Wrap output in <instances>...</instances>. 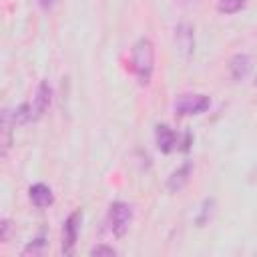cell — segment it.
<instances>
[{
  "instance_id": "9a60e30c",
  "label": "cell",
  "mask_w": 257,
  "mask_h": 257,
  "mask_svg": "<svg viewBox=\"0 0 257 257\" xmlns=\"http://www.w3.org/2000/svg\"><path fill=\"white\" fill-rule=\"evenodd\" d=\"M90 255H92V257H114V255H116V251H114L110 245L100 243V245H96V247H92V249H90Z\"/></svg>"
},
{
  "instance_id": "30bf717a",
  "label": "cell",
  "mask_w": 257,
  "mask_h": 257,
  "mask_svg": "<svg viewBox=\"0 0 257 257\" xmlns=\"http://www.w3.org/2000/svg\"><path fill=\"white\" fill-rule=\"evenodd\" d=\"M229 70H231V76L235 80L245 78L249 74V70H251V58H249V54H243V52L241 54H235L231 58V62H229Z\"/></svg>"
},
{
  "instance_id": "5b68a950",
  "label": "cell",
  "mask_w": 257,
  "mask_h": 257,
  "mask_svg": "<svg viewBox=\"0 0 257 257\" xmlns=\"http://www.w3.org/2000/svg\"><path fill=\"white\" fill-rule=\"evenodd\" d=\"M50 100H52V88H50L48 80H40V84L36 88L34 102H32V120H38L48 110Z\"/></svg>"
},
{
  "instance_id": "277c9868",
  "label": "cell",
  "mask_w": 257,
  "mask_h": 257,
  "mask_svg": "<svg viewBox=\"0 0 257 257\" xmlns=\"http://www.w3.org/2000/svg\"><path fill=\"white\" fill-rule=\"evenodd\" d=\"M80 221H82L80 211H74L66 217L64 227H62V255H72L74 253V245H76L78 231H80Z\"/></svg>"
},
{
  "instance_id": "e0dca14e",
  "label": "cell",
  "mask_w": 257,
  "mask_h": 257,
  "mask_svg": "<svg viewBox=\"0 0 257 257\" xmlns=\"http://www.w3.org/2000/svg\"><path fill=\"white\" fill-rule=\"evenodd\" d=\"M255 84H257V80H255Z\"/></svg>"
},
{
  "instance_id": "52a82bcc",
  "label": "cell",
  "mask_w": 257,
  "mask_h": 257,
  "mask_svg": "<svg viewBox=\"0 0 257 257\" xmlns=\"http://www.w3.org/2000/svg\"><path fill=\"white\" fill-rule=\"evenodd\" d=\"M155 141H157V149L161 153L169 155L171 151H175V147L179 143V137H177V133L169 124H157V128H155Z\"/></svg>"
},
{
  "instance_id": "6da1fadb",
  "label": "cell",
  "mask_w": 257,
  "mask_h": 257,
  "mask_svg": "<svg viewBox=\"0 0 257 257\" xmlns=\"http://www.w3.org/2000/svg\"><path fill=\"white\" fill-rule=\"evenodd\" d=\"M131 64L139 84H149L155 68V46L149 38H139L131 50Z\"/></svg>"
},
{
  "instance_id": "7c38bea8",
  "label": "cell",
  "mask_w": 257,
  "mask_h": 257,
  "mask_svg": "<svg viewBox=\"0 0 257 257\" xmlns=\"http://www.w3.org/2000/svg\"><path fill=\"white\" fill-rule=\"evenodd\" d=\"M247 4V0H219L217 2V10L221 14H235L239 10H243Z\"/></svg>"
},
{
  "instance_id": "2e32d148",
  "label": "cell",
  "mask_w": 257,
  "mask_h": 257,
  "mask_svg": "<svg viewBox=\"0 0 257 257\" xmlns=\"http://www.w3.org/2000/svg\"><path fill=\"white\" fill-rule=\"evenodd\" d=\"M56 0H40V6L46 10V8H52V4H54Z\"/></svg>"
},
{
  "instance_id": "5bb4252c",
  "label": "cell",
  "mask_w": 257,
  "mask_h": 257,
  "mask_svg": "<svg viewBox=\"0 0 257 257\" xmlns=\"http://www.w3.org/2000/svg\"><path fill=\"white\" fill-rule=\"evenodd\" d=\"M213 205H215V201H213V199H205V203H203V207H201V213H199V217H197V225H199V227H203V225L211 219Z\"/></svg>"
},
{
  "instance_id": "8fae6325",
  "label": "cell",
  "mask_w": 257,
  "mask_h": 257,
  "mask_svg": "<svg viewBox=\"0 0 257 257\" xmlns=\"http://www.w3.org/2000/svg\"><path fill=\"white\" fill-rule=\"evenodd\" d=\"M12 126H16L14 120H12V112L10 110H4L2 112V133H4V141H2L4 151H2V155H6V151H8L10 143H12Z\"/></svg>"
},
{
  "instance_id": "4fadbf2b",
  "label": "cell",
  "mask_w": 257,
  "mask_h": 257,
  "mask_svg": "<svg viewBox=\"0 0 257 257\" xmlns=\"http://www.w3.org/2000/svg\"><path fill=\"white\" fill-rule=\"evenodd\" d=\"M12 120H14V124H24V122L32 120V106L28 102H22L20 106H16V110L12 112Z\"/></svg>"
},
{
  "instance_id": "8992f818",
  "label": "cell",
  "mask_w": 257,
  "mask_h": 257,
  "mask_svg": "<svg viewBox=\"0 0 257 257\" xmlns=\"http://www.w3.org/2000/svg\"><path fill=\"white\" fill-rule=\"evenodd\" d=\"M175 42H177V48H179V52L183 56H191L193 54V50H195V36H193L191 24L181 22L175 28Z\"/></svg>"
},
{
  "instance_id": "7a4b0ae2",
  "label": "cell",
  "mask_w": 257,
  "mask_h": 257,
  "mask_svg": "<svg viewBox=\"0 0 257 257\" xmlns=\"http://www.w3.org/2000/svg\"><path fill=\"white\" fill-rule=\"evenodd\" d=\"M133 221V207L124 201H114L108 207V217H106V225L110 229V233L114 237H124V233L128 231V225Z\"/></svg>"
},
{
  "instance_id": "3957f363",
  "label": "cell",
  "mask_w": 257,
  "mask_h": 257,
  "mask_svg": "<svg viewBox=\"0 0 257 257\" xmlns=\"http://www.w3.org/2000/svg\"><path fill=\"white\" fill-rule=\"evenodd\" d=\"M211 106V98L207 96V94H181L177 100H175V104H173V108H175V112L179 114V116H193V114H201V112H205L207 108Z\"/></svg>"
},
{
  "instance_id": "ba28073f",
  "label": "cell",
  "mask_w": 257,
  "mask_h": 257,
  "mask_svg": "<svg viewBox=\"0 0 257 257\" xmlns=\"http://www.w3.org/2000/svg\"><path fill=\"white\" fill-rule=\"evenodd\" d=\"M191 171H193V163L191 161H185L181 167H177L169 179H167V189L171 193H179L187 183H189V177H191Z\"/></svg>"
},
{
  "instance_id": "9c48e42d",
  "label": "cell",
  "mask_w": 257,
  "mask_h": 257,
  "mask_svg": "<svg viewBox=\"0 0 257 257\" xmlns=\"http://www.w3.org/2000/svg\"><path fill=\"white\" fill-rule=\"evenodd\" d=\"M28 197L32 201V205L36 209H44V207H50L52 201H54V195H52V189L44 183H34L30 189H28Z\"/></svg>"
}]
</instances>
